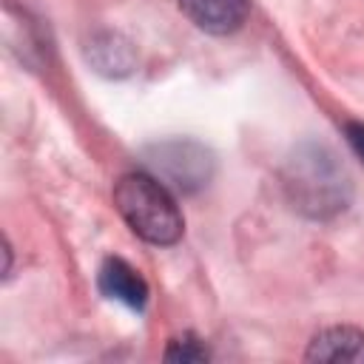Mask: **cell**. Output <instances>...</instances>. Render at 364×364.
I'll use <instances>...</instances> for the list:
<instances>
[{"label": "cell", "instance_id": "1", "mask_svg": "<svg viewBox=\"0 0 364 364\" xmlns=\"http://www.w3.org/2000/svg\"><path fill=\"white\" fill-rule=\"evenodd\" d=\"M279 182L290 210L310 222H330L353 202V176L347 165L318 139H304L287 154Z\"/></svg>", "mask_w": 364, "mask_h": 364}, {"label": "cell", "instance_id": "2", "mask_svg": "<svg viewBox=\"0 0 364 364\" xmlns=\"http://www.w3.org/2000/svg\"><path fill=\"white\" fill-rule=\"evenodd\" d=\"M114 205L125 225L148 245L168 247L185 233V219L176 208L173 191L148 171L122 173L114 185Z\"/></svg>", "mask_w": 364, "mask_h": 364}, {"label": "cell", "instance_id": "3", "mask_svg": "<svg viewBox=\"0 0 364 364\" xmlns=\"http://www.w3.org/2000/svg\"><path fill=\"white\" fill-rule=\"evenodd\" d=\"M142 165L173 193L191 196L208 188L216 173V156L208 145L191 136H171L142 148Z\"/></svg>", "mask_w": 364, "mask_h": 364}, {"label": "cell", "instance_id": "4", "mask_svg": "<svg viewBox=\"0 0 364 364\" xmlns=\"http://www.w3.org/2000/svg\"><path fill=\"white\" fill-rule=\"evenodd\" d=\"M85 63L105 80H125L136 71V46L119 31H97L82 48Z\"/></svg>", "mask_w": 364, "mask_h": 364}, {"label": "cell", "instance_id": "5", "mask_svg": "<svg viewBox=\"0 0 364 364\" xmlns=\"http://www.w3.org/2000/svg\"><path fill=\"white\" fill-rule=\"evenodd\" d=\"M97 287H100V293L105 299L119 301V304H125L128 310H136V313L145 310L148 296H151L148 282L139 276V270H134L119 256H108L100 264V270H97Z\"/></svg>", "mask_w": 364, "mask_h": 364}, {"label": "cell", "instance_id": "6", "mask_svg": "<svg viewBox=\"0 0 364 364\" xmlns=\"http://www.w3.org/2000/svg\"><path fill=\"white\" fill-rule=\"evenodd\" d=\"M182 14L202 31L225 37L245 26L250 0H176Z\"/></svg>", "mask_w": 364, "mask_h": 364}, {"label": "cell", "instance_id": "7", "mask_svg": "<svg viewBox=\"0 0 364 364\" xmlns=\"http://www.w3.org/2000/svg\"><path fill=\"white\" fill-rule=\"evenodd\" d=\"M307 361H364V330L336 324L318 330L304 353Z\"/></svg>", "mask_w": 364, "mask_h": 364}, {"label": "cell", "instance_id": "8", "mask_svg": "<svg viewBox=\"0 0 364 364\" xmlns=\"http://www.w3.org/2000/svg\"><path fill=\"white\" fill-rule=\"evenodd\" d=\"M165 361H182V364H196V361H208V350L199 338L193 336H182V338H171L168 350H165Z\"/></svg>", "mask_w": 364, "mask_h": 364}, {"label": "cell", "instance_id": "9", "mask_svg": "<svg viewBox=\"0 0 364 364\" xmlns=\"http://www.w3.org/2000/svg\"><path fill=\"white\" fill-rule=\"evenodd\" d=\"M344 136H347L350 148L355 151V156L364 162V122H347L344 125Z\"/></svg>", "mask_w": 364, "mask_h": 364}]
</instances>
